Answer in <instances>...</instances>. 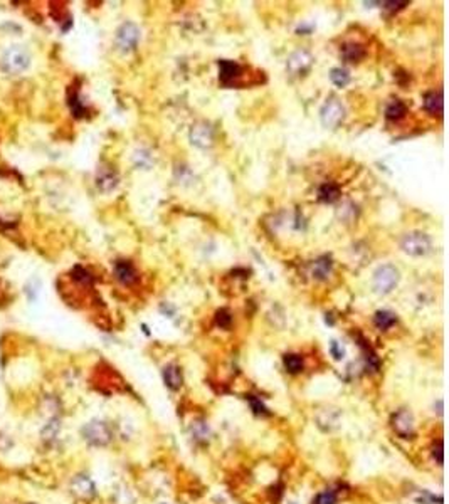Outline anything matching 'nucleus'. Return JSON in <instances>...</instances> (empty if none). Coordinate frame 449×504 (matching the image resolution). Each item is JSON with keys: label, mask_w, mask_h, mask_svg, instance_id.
I'll list each match as a JSON object with an SVG mask.
<instances>
[{"label": "nucleus", "mask_w": 449, "mask_h": 504, "mask_svg": "<svg viewBox=\"0 0 449 504\" xmlns=\"http://www.w3.org/2000/svg\"><path fill=\"white\" fill-rule=\"evenodd\" d=\"M249 404H251L252 410L256 414H266V407L261 400H258L256 397H249Z\"/></svg>", "instance_id": "nucleus-30"}, {"label": "nucleus", "mask_w": 449, "mask_h": 504, "mask_svg": "<svg viewBox=\"0 0 449 504\" xmlns=\"http://www.w3.org/2000/svg\"><path fill=\"white\" fill-rule=\"evenodd\" d=\"M338 198H340V188L335 183H323L320 190H318V200L320 202L332 203L338 200Z\"/></svg>", "instance_id": "nucleus-17"}, {"label": "nucleus", "mask_w": 449, "mask_h": 504, "mask_svg": "<svg viewBox=\"0 0 449 504\" xmlns=\"http://www.w3.org/2000/svg\"><path fill=\"white\" fill-rule=\"evenodd\" d=\"M81 436L88 444H91V446L104 447V446H108L111 441V429L104 420L94 419V420H90V422L81 429Z\"/></svg>", "instance_id": "nucleus-2"}, {"label": "nucleus", "mask_w": 449, "mask_h": 504, "mask_svg": "<svg viewBox=\"0 0 449 504\" xmlns=\"http://www.w3.org/2000/svg\"><path fill=\"white\" fill-rule=\"evenodd\" d=\"M286 504H300V503H298V501H288Z\"/></svg>", "instance_id": "nucleus-34"}, {"label": "nucleus", "mask_w": 449, "mask_h": 504, "mask_svg": "<svg viewBox=\"0 0 449 504\" xmlns=\"http://www.w3.org/2000/svg\"><path fill=\"white\" fill-rule=\"evenodd\" d=\"M216 321L220 328H229L230 323H232V316H230V313L228 309H220V311H217Z\"/></svg>", "instance_id": "nucleus-28"}, {"label": "nucleus", "mask_w": 449, "mask_h": 504, "mask_svg": "<svg viewBox=\"0 0 449 504\" xmlns=\"http://www.w3.org/2000/svg\"><path fill=\"white\" fill-rule=\"evenodd\" d=\"M164 380L165 385L170 388V390H178L182 387V370H180L177 365H168V367L164 368Z\"/></svg>", "instance_id": "nucleus-13"}, {"label": "nucleus", "mask_w": 449, "mask_h": 504, "mask_svg": "<svg viewBox=\"0 0 449 504\" xmlns=\"http://www.w3.org/2000/svg\"><path fill=\"white\" fill-rule=\"evenodd\" d=\"M330 351H332V355H333V358H335V360H342V358H344V355H345V350L342 348V346L336 343V341H333V343H332Z\"/></svg>", "instance_id": "nucleus-31"}, {"label": "nucleus", "mask_w": 449, "mask_h": 504, "mask_svg": "<svg viewBox=\"0 0 449 504\" xmlns=\"http://www.w3.org/2000/svg\"><path fill=\"white\" fill-rule=\"evenodd\" d=\"M330 79H332V82L335 86L345 87L350 82V74H348V71H345V69L335 67V69H332V71H330Z\"/></svg>", "instance_id": "nucleus-24"}, {"label": "nucleus", "mask_w": 449, "mask_h": 504, "mask_svg": "<svg viewBox=\"0 0 449 504\" xmlns=\"http://www.w3.org/2000/svg\"><path fill=\"white\" fill-rule=\"evenodd\" d=\"M190 434L192 437L198 442H206L210 436V429L204 420H194L190 424Z\"/></svg>", "instance_id": "nucleus-20"}, {"label": "nucleus", "mask_w": 449, "mask_h": 504, "mask_svg": "<svg viewBox=\"0 0 449 504\" xmlns=\"http://www.w3.org/2000/svg\"><path fill=\"white\" fill-rule=\"evenodd\" d=\"M374 323H376V326L378 328V330H388V328H392L397 323V316L394 313H390V311H377L376 313V316H374Z\"/></svg>", "instance_id": "nucleus-19"}, {"label": "nucleus", "mask_w": 449, "mask_h": 504, "mask_svg": "<svg viewBox=\"0 0 449 504\" xmlns=\"http://www.w3.org/2000/svg\"><path fill=\"white\" fill-rule=\"evenodd\" d=\"M283 363H284V368H286V372H290V373H293V375H296V373H300V372H303V358L300 357V355H294V353H290V355H286L284 360H283Z\"/></svg>", "instance_id": "nucleus-21"}, {"label": "nucleus", "mask_w": 449, "mask_h": 504, "mask_svg": "<svg viewBox=\"0 0 449 504\" xmlns=\"http://www.w3.org/2000/svg\"><path fill=\"white\" fill-rule=\"evenodd\" d=\"M114 274H116L120 283L123 284H133L138 277L135 267L128 261H118L116 266H114Z\"/></svg>", "instance_id": "nucleus-12"}, {"label": "nucleus", "mask_w": 449, "mask_h": 504, "mask_svg": "<svg viewBox=\"0 0 449 504\" xmlns=\"http://www.w3.org/2000/svg\"><path fill=\"white\" fill-rule=\"evenodd\" d=\"M397 283H399V271L390 264L378 267L376 271V274H374V289H376L378 294L390 293V291L397 286Z\"/></svg>", "instance_id": "nucleus-4"}, {"label": "nucleus", "mask_w": 449, "mask_h": 504, "mask_svg": "<svg viewBox=\"0 0 449 504\" xmlns=\"http://www.w3.org/2000/svg\"><path fill=\"white\" fill-rule=\"evenodd\" d=\"M424 108L432 114L442 113V92H429L424 98Z\"/></svg>", "instance_id": "nucleus-18"}, {"label": "nucleus", "mask_w": 449, "mask_h": 504, "mask_svg": "<svg viewBox=\"0 0 449 504\" xmlns=\"http://www.w3.org/2000/svg\"><path fill=\"white\" fill-rule=\"evenodd\" d=\"M392 427L402 439H409L414 432V417L409 410H399L392 419Z\"/></svg>", "instance_id": "nucleus-7"}, {"label": "nucleus", "mask_w": 449, "mask_h": 504, "mask_svg": "<svg viewBox=\"0 0 449 504\" xmlns=\"http://www.w3.org/2000/svg\"><path fill=\"white\" fill-rule=\"evenodd\" d=\"M332 271V261L328 257H320L313 264V276L316 279H325Z\"/></svg>", "instance_id": "nucleus-22"}, {"label": "nucleus", "mask_w": 449, "mask_h": 504, "mask_svg": "<svg viewBox=\"0 0 449 504\" xmlns=\"http://www.w3.org/2000/svg\"><path fill=\"white\" fill-rule=\"evenodd\" d=\"M432 457L438 461V464H442V442H438V446L432 447Z\"/></svg>", "instance_id": "nucleus-32"}, {"label": "nucleus", "mask_w": 449, "mask_h": 504, "mask_svg": "<svg viewBox=\"0 0 449 504\" xmlns=\"http://www.w3.org/2000/svg\"><path fill=\"white\" fill-rule=\"evenodd\" d=\"M406 113H407V106L402 103V101H399V99L392 101V103L388 104L387 109H386V116L388 119H400Z\"/></svg>", "instance_id": "nucleus-23"}, {"label": "nucleus", "mask_w": 449, "mask_h": 504, "mask_svg": "<svg viewBox=\"0 0 449 504\" xmlns=\"http://www.w3.org/2000/svg\"><path fill=\"white\" fill-rule=\"evenodd\" d=\"M382 5L384 8H387V10H397V8H400V7H406L407 2H384Z\"/></svg>", "instance_id": "nucleus-33"}, {"label": "nucleus", "mask_w": 449, "mask_h": 504, "mask_svg": "<svg viewBox=\"0 0 449 504\" xmlns=\"http://www.w3.org/2000/svg\"><path fill=\"white\" fill-rule=\"evenodd\" d=\"M312 62H313V57L308 50H296V52L290 55L286 67H288V71L291 74H303L310 69Z\"/></svg>", "instance_id": "nucleus-9"}, {"label": "nucleus", "mask_w": 449, "mask_h": 504, "mask_svg": "<svg viewBox=\"0 0 449 504\" xmlns=\"http://www.w3.org/2000/svg\"><path fill=\"white\" fill-rule=\"evenodd\" d=\"M116 182H118V178H116V175H114V172H111L108 168H100L98 177H96V183H98L100 190H103V192L113 190V188L116 187Z\"/></svg>", "instance_id": "nucleus-15"}, {"label": "nucleus", "mask_w": 449, "mask_h": 504, "mask_svg": "<svg viewBox=\"0 0 449 504\" xmlns=\"http://www.w3.org/2000/svg\"><path fill=\"white\" fill-rule=\"evenodd\" d=\"M138 40H140V27L133 22H124V24L116 30V37H114V42H116V47L122 50V52H130L136 47Z\"/></svg>", "instance_id": "nucleus-5"}, {"label": "nucleus", "mask_w": 449, "mask_h": 504, "mask_svg": "<svg viewBox=\"0 0 449 504\" xmlns=\"http://www.w3.org/2000/svg\"><path fill=\"white\" fill-rule=\"evenodd\" d=\"M400 247H402V251L406 254H409V256L420 257V256H426V254L431 251V239H429V235L424 232H409L402 237Z\"/></svg>", "instance_id": "nucleus-3"}, {"label": "nucleus", "mask_w": 449, "mask_h": 504, "mask_svg": "<svg viewBox=\"0 0 449 504\" xmlns=\"http://www.w3.org/2000/svg\"><path fill=\"white\" fill-rule=\"evenodd\" d=\"M59 431H61V422H59L58 419H50L48 424L44 425V429H42V437L46 439V441H52V439L58 437V434Z\"/></svg>", "instance_id": "nucleus-25"}, {"label": "nucleus", "mask_w": 449, "mask_h": 504, "mask_svg": "<svg viewBox=\"0 0 449 504\" xmlns=\"http://www.w3.org/2000/svg\"><path fill=\"white\" fill-rule=\"evenodd\" d=\"M0 66L7 74H22L30 66V54L22 45H12L4 52Z\"/></svg>", "instance_id": "nucleus-1"}, {"label": "nucleus", "mask_w": 449, "mask_h": 504, "mask_svg": "<svg viewBox=\"0 0 449 504\" xmlns=\"http://www.w3.org/2000/svg\"><path fill=\"white\" fill-rule=\"evenodd\" d=\"M240 74V66L234 61H219V79L222 82H230L234 81Z\"/></svg>", "instance_id": "nucleus-14"}, {"label": "nucleus", "mask_w": 449, "mask_h": 504, "mask_svg": "<svg viewBox=\"0 0 449 504\" xmlns=\"http://www.w3.org/2000/svg\"><path fill=\"white\" fill-rule=\"evenodd\" d=\"M323 126L326 128H336L345 118V108L338 99H328L322 108L320 113Z\"/></svg>", "instance_id": "nucleus-6"}, {"label": "nucleus", "mask_w": 449, "mask_h": 504, "mask_svg": "<svg viewBox=\"0 0 449 504\" xmlns=\"http://www.w3.org/2000/svg\"><path fill=\"white\" fill-rule=\"evenodd\" d=\"M72 277L78 281V283H81V284H91V281H92V277H91L90 272H88L84 267H81V266H76L72 269Z\"/></svg>", "instance_id": "nucleus-26"}, {"label": "nucleus", "mask_w": 449, "mask_h": 504, "mask_svg": "<svg viewBox=\"0 0 449 504\" xmlns=\"http://www.w3.org/2000/svg\"><path fill=\"white\" fill-rule=\"evenodd\" d=\"M71 491L74 496L81 498V499H91L96 494V486L91 481V478H88L86 474H78L71 479Z\"/></svg>", "instance_id": "nucleus-8"}, {"label": "nucleus", "mask_w": 449, "mask_h": 504, "mask_svg": "<svg viewBox=\"0 0 449 504\" xmlns=\"http://www.w3.org/2000/svg\"><path fill=\"white\" fill-rule=\"evenodd\" d=\"M416 501H418L419 504H436V501L438 503H442V498H436L431 493L422 491V493H420V496L416 499Z\"/></svg>", "instance_id": "nucleus-29"}, {"label": "nucleus", "mask_w": 449, "mask_h": 504, "mask_svg": "<svg viewBox=\"0 0 449 504\" xmlns=\"http://www.w3.org/2000/svg\"><path fill=\"white\" fill-rule=\"evenodd\" d=\"M162 504H166V503H162Z\"/></svg>", "instance_id": "nucleus-35"}, {"label": "nucleus", "mask_w": 449, "mask_h": 504, "mask_svg": "<svg viewBox=\"0 0 449 504\" xmlns=\"http://www.w3.org/2000/svg\"><path fill=\"white\" fill-rule=\"evenodd\" d=\"M365 55V49L360 44H345L342 47V57L345 59L346 62H358L362 61Z\"/></svg>", "instance_id": "nucleus-16"}, {"label": "nucleus", "mask_w": 449, "mask_h": 504, "mask_svg": "<svg viewBox=\"0 0 449 504\" xmlns=\"http://www.w3.org/2000/svg\"><path fill=\"white\" fill-rule=\"evenodd\" d=\"M340 410L336 409H323L316 414V425L325 432H332L340 424Z\"/></svg>", "instance_id": "nucleus-11"}, {"label": "nucleus", "mask_w": 449, "mask_h": 504, "mask_svg": "<svg viewBox=\"0 0 449 504\" xmlns=\"http://www.w3.org/2000/svg\"><path fill=\"white\" fill-rule=\"evenodd\" d=\"M313 504H336V494L333 491H323L316 494L313 499Z\"/></svg>", "instance_id": "nucleus-27"}, {"label": "nucleus", "mask_w": 449, "mask_h": 504, "mask_svg": "<svg viewBox=\"0 0 449 504\" xmlns=\"http://www.w3.org/2000/svg\"><path fill=\"white\" fill-rule=\"evenodd\" d=\"M190 140L198 148H209L214 141V133L212 128L206 123H198L192 128L190 131Z\"/></svg>", "instance_id": "nucleus-10"}]
</instances>
